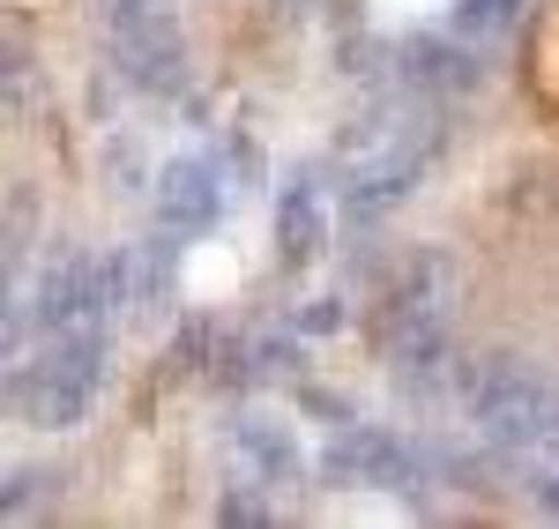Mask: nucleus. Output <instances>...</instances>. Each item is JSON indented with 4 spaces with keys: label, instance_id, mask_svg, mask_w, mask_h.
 I'll return each instance as SVG.
<instances>
[{
    "label": "nucleus",
    "instance_id": "nucleus-8",
    "mask_svg": "<svg viewBox=\"0 0 559 529\" xmlns=\"http://www.w3.org/2000/svg\"><path fill=\"white\" fill-rule=\"evenodd\" d=\"M321 247H329V217H321L313 187H292V194L276 202V262H284V268H306Z\"/></svg>",
    "mask_w": 559,
    "mask_h": 529
},
{
    "label": "nucleus",
    "instance_id": "nucleus-12",
    "mask_svg": "<svg viewBox=\"0 0 559 529\" xmlns=\"http://www.w3.org/2000/svg\"><path fill=\"white\" fill-rule=\"evenodd\" d=\"M299 328H306V336H321V328H336V299H313V306L299 313Z\"/></svg>",
    "mask_w": 559,
    "mask_h": 529
},
{
    "label": "nucleus",
    "instance_id": "nucleus-11",
    "mask_svg": "<svg viewBox=\"0 0 559 529\" xmlns=\"http://www.w3.org/2000/svg\"><path fill=\"white\" fill-rule=\"evenodd\" d=\"M216 522H269V507L247 500V492H224V500H216Z\"/></svg>",
    "mask_w": 559,
    "mask_h": 529
},
{
    "label": "nucleus",
    "instance_id": "nucleus-9",
    "mask_svg": "<svg viewBox=\"0 0 559 529\" xmlns=\"http://www.w3.org/2000/svg\"><path fill=\"white\" fill-rule=\"evenodd\" d=\"M231 447L254 462L269 485H284V478H299V441L284 433V425H269V418H239L231 425Z\"/></svg>",
    "mask_w": 559,
    "mask_h": 529
},
{
    "label": "nucleus",
    "instance_id": "nucleus-7",
    "mask_svg": "<svg viewBox=\"0 0 559 529\" xmlns=\"http://www.w3.org/2000/svg\"><path fill=\"white\" fill-rule=\"evenodd\" d=\"M418 172H426V149H411V157L395 149L388 165L358 172V179L344 187V224H358V231H366V224H381L388 209H395V202H403V194L418 187Z\"/></svg>",
    "mask_w": 559,
    "mask_h": 529
},
{
    "label": "nucleus",
    "instance_id": "nucleus-6",
    "mask_svg": "<svg viewBox=\"0 0 559 529\" xmlns=\"http://www.w3.org/2000/svg\"><path fill=\"white\" fill-rule=\"evenodd\" d=\"M395 83L418 89V97H455L477 83V52L463 38H403L395 52Z\"/></svg>",
    "mask_w": 559,
    "mask_h": 529
},
{
    "label": "nucleus",
    "instance_id": "nucleus-5",
    "mask_svg": "<svg viewBox=\"0 0 559 529\" xmlns=\"http://www.w3.org/2000/svg\"><path fill=\"white\" fill-rule=\"evenodd\" d=\"M224 217V172H216L210 157H173L165 172H157V224L173 231V239H194V231H210Z\"/></svg>",
    "mask_w": 559,
    "mask_h": 529
},
{
    "label": "nucleus",
    "instance_id": "nucleus-14",
    "mask_svg": "<svg viewBox=\"0 0 559 529\" xmlns=\"http://www.w3.org/2000/svg\"><path fill=\"white\" fill-rule=\"evenodd\" d=\"M537 507H545V515H552V522H559V470H552V478H545V485H537Z\"/></svg>",
    "mask_w": 559,
    "mask_h": 529
},
{
    "label": "nucleus",
    "instance_id": "nucleus-3",
    "mask_svg": "<svg viewBox=\"0 0 559 529\" xmlns=\"http://www.w3.org/2000/svg\"><path fill=\"white\" fill-rule=\"evenodd\" d=\"M321 470H329L336 485H381V492H411V500L432 485L418 441H403V433H388V425H350V418H344V433L329 441Z\"/></svg>",
    "mask_w": 559,
    "mask_h": 529
},
{
    "label": "nucleus",
    "instance_id": "nucleus-2",
    "mask_svg": "<svg viewBox=\"0 0 559 529\" xmlns=\"http://www.w3.org/2000/svg\"><path fill=\"white\" fill-rule=\"evenodd\" d=\"M105 365H112V336H105V321H90L68 336H45V351L8 373V396L38 425H83L105 388Z\"/></svg>",
    "mask_w": 559,
    "mask_h": 529
},
{
    "label": "nucleus",
    "instance_id": "nucleus-4",
    "mask_svg": "<svg viewBox=\"0 0 559 529\" xmlns=\"http://www.w3.org/2000/svg\"><path fill=\"white\" fill-rule=\"evenodd\" d=\"M105 45H112V68L128 75L134 89H179V68H187V45H179L173 15L165 8H142V15H120L105 23Z\"/></svg>",
    "mask_w": 559,
    "mask_h": 529
},
{
    "label": "nucleus",
    "instance_id": "nucleus-1",
    "mask_svg": "<svg viewBox=\"0 0 559 529\" xmlns=\"http://www.w3.org/2000/svg\"><path fill=\"white\" fill-rule=\"evenodd\" d=\"M455 396H463L477 441L492 447H545L559 433V396L530 358H455Z\"/></svg>",
    "mask_w": 559,
    "mask_h": 529
},
{
    "label": "nucleus",
    "instance_id": "nucleus-13",
    "mask_svg": "<svg viewBox=\"0 0 559 529\" xmlns=\"http://www.w3.org/2000/svg\"><path fill=\"white\" fill-rule=\"evenodd\" d=\"M142 8H165V0H105V23H120V15H142Z\"/></svg>",
    "mask_w": 559,
    "mask_h": 529
},
{
    "label": "nucleus",
    "instance_id": "nucleus-10",
    "mask_svg": "<svg viewBox=\"0 0 559 529\" xmlns=\"http://www.w3.org/2000/svg\"><path fill=\"white\" fill-rule=\"evenodd\" d=\"M515 8L522 0H463V8H455V38H492V31H508Z\"/></svg>",
    "mask_w": 559,
    "mask_h": 529
}]
</instances>
